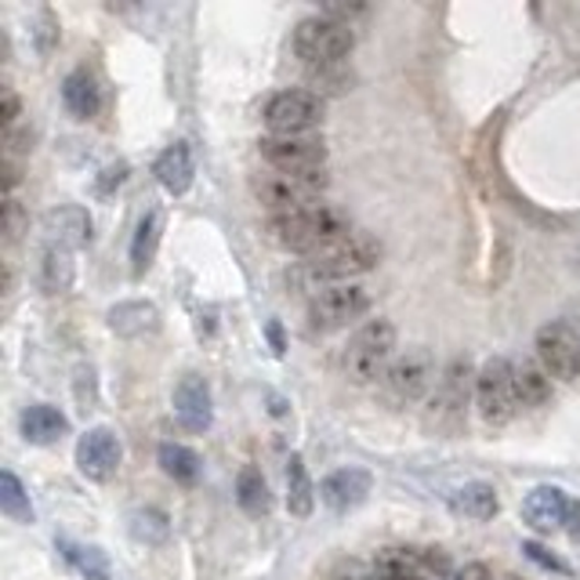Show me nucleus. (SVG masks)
Wrapping results in <instances>:
<instances>
[{"mask_svg":"<svg viewBox=\"0 0 580 580\" xmlns=\"http://www.w3.org/2000/svg\"><path fill=\"white\" fill-rule=\"evenodd\" d=\"M269 338H272V345H276V356H283V338H280V327L276 323L269 327Z\"/></svg>","mask_w":580,"mask_h":580,"instance_id":"nucleus-40","label":"nucleus"},{"mask_svg":"<svg viewBox=\"0 0 580 580\" xmlns=\"http://www.w3.org/2000/svg\"><path fill=\"white\" fill-rule=\"evenodd\" d=\"M152 174H157V182L168 189L171 196H185L189 189H193L196 179V163H193V149L185 146V141H174L157 157L152 163Z\"/></svg>","mask_w":580,"mask_h":580,"instance_id":"nucleus-17","label":"nucleus"},{"mask_svg":"<svg viewBox=\"0 0 580 580\" xmlns=\"http://www.w3.org/2000/svg\"><path fill=\"white\" fill-rule=\"evenodd\" d=\"M570 497L559 487H537L523 497V519L537 534H551V530L566 526V515H570Z\"/></svg>","mask_w":580,"mask_h":580,"instance_id":"nucleus-15","label":"nucleus"},{"mask_svg":"<svg viewBox=\"0 0 580 580\" xmlns=\"http://www.w3.org/2000/svg\"><path fill=\"white\" fill-rule=\"evenodd\" d=\"M265 124H269V132L280 138L312 135L316 127L323 124V99L302 88L276 91L265 102Z\"/></svg>","mask_w":580,"mask_h":580,"instance_id":"nucleus-6","label":"nucleus"},{"mask_svg":"<svg viewBox=\"0 0 580 580\" xmlns=\"http://www.w3.org/2000/svg\"><path fill=\"white\" fill-rule=\"evenodd\" d=\"M258 152L272 171L291 174V179L305 182H327V146L316 135H294L280 138L269 135L258 141Z\"/></svg>","mask_w":580,"mask_h":580,"instance_id":"nucleus-4","label":"nucleus"},{"mask_svg":"<svg viewBox=\"0 0 580 580\" xmlns=\"http://www.w3.org/2000/svg\"><path fill=\"white\" fill-rule=\"evenodd\" d=\"M58 548H62L66 559L77 566L80 577L110 580V562H105V555L99 548H84V544H73V541H58Z\"/></svg>","mask_w":580,"mask_h":580,"instance_id":"nucleus-31","label":"nucleus"},{"mask_svg":"<svg viewBox=\"0 0 580 580\" xmlns=\"http://www.w3.org/2000/svg\"><path fill=\"white\" fill-rule=\"evenodd\" d=\"M537 360L548 377L577 382L580 377V334L566 323H544L537 330Z\"/></svg>","mask_w":580,"mask_h":580,"instance_id":"nucleus-10","label":"nucleus"},{"mask_svg":"<svg viewBox=\"0 0 580 580\" xmlns=\"http://www.w3.org/2000/svg\"><path fill=\"white\" fill-rule=\"evenodd\" d=\"M62 105L77 116V121H91L102 105V91H99V84H94V77L84 73V69L69 73L62 80Z\"/></svg>","mask_w":580,"mask_h":580,"instance_id":"nucleus-22","label":"nucleus"},{"mask_svg":"<svg viewBox=\"0 0 580 580\" xmlns=\"http://www.w3.org/2000/svg\"><path fill=\"white\" fill-rule=\"evenodd\" d=\"M476 407H479V418L493 424V429H504V424L515 418V410H519L515 366L508 360L497 356L476 374Z\"/></svg>","mask_w":580,"mask_h":580,"instance_id":"nucleus-7","label":"nucleus"},{"mask_svg":"<svg viewBox=\"0 0 580 580\" xmlns=\"http://www.w3.org/2000/svg\"><path fill=\"white\" fill-rule=\"evenodd\" d=\"M352 47H356L352 26L330 15H309L298 22V30H294V55L312 69L341 66L352 55Z\"/></svg>","mask_w":580,"mask_h":580,"instance_id":"nucleus-3","label":"nucleus"},{"mask_svg":"<svg viewBox=\"0 0 580 580\" xmlns=\"http://www.w3.org/2000/svg\"><path fill=\"white\" fill-rule=\"evenodd\" d=\"M110 330L121 338H146L160 330V309L152 302H121L110 309Z\"/></svg>","mask_w":580,"mask_h":580,"instance_id":"nucleus-20","label":"nucleus"},{"mask_svg":"<svg viewBox=\"0 0 580 580\" xmlns=\"http://www.w3.org/2000/svg\"><path fill=\"white\" fill-rule=\"evenodd\" d=\"M44 229L52 232L55 247H66V251H77V247H88L94 236V221L84 207L69 204L58 211H47L44 215Z\"/></svg>","mask_w":580,"mask_h":580,"instance_id":"nucleus-16","label":"nucleus"},{"mask_svg":"<svg viewBox=\"0 0 580 580\" xmlns=\"http://www.w3.org/2000/svg\"><path fill=\"white\" fill-rule=\"evenodd\" d=\"M0 121H4V132H15L19 127V116H22V102H19V94L15 88H0Z\"/></svg>","mask_w":580,"mask_h":580,"instance_id":"nucleus-36","label":"nucleus"},{"mask_svg":"<svg viewBox=\"0 0 580 580\" xmlns=\"http://www.w3.org/2000/svg\"><path fill=\"white\" fill-rule=\"evenodd\" d=\"M382 262V243L371 240L363 232H352L345 240L330 243L327 251L312 254L309 262L302 265V276L312 283H330V287H341V283L363 276Z\"/></svg>","mask_w":580,"mask_h":580,"instance_id":"nucleus-2","label":"nucleus"},{"mask_svg":"<svg viewBox=\"0 0 580 580\" xmlns=\"http://www.w3.org/2000/svg\"><path fill=\"white\" fill-rule=\"evenodd\" d=\"M450 508H454L457 515H465V519L487 523V519L497 515L501 501H497V490L490 487V482H465V487H457L454 493H450Z\"/></svg>","mask_w":580,"mask_h":580,"instance_id":"nucleus-21","label":"nucleus"},{"mask_svg":"<svg viewBox=\"0 0 580 580\" xmlns=\"http://www.w3.org/2000/svg\"><path fill=\"white\" fill-rule=\"evenodd\" d=\"M421 570L424 580H454V562L443 548H421Z\"/></svg>","mask_w":580,"mask_h":580,"instance_id":"nucleus-33","label":"nucleus"},{"mask_svg":"<svg viewBox=\"0 0 580 580\" xmlns=\"http://www.w3.org/2000/svg\"><path fill=\"white\" fill-rule=\"evenodd\" d=\"M515 396L519 407H544L551 399V377L541 363H519L515 366Z\"/></svg>","mask_w":580,"mask_h":580,"instance_id":"nucleus-26","label":"nucleus"},{"mask_svg":"<svg viewBox=\"0 0 580 580\" xmlns=\"http://www.w3.org/2000/svg\"><path fill=\"white\" fill-rule=\"evenodd\" d=\"M352 236L349 218L334 207H309L298 211V215H283V218H269V240L283 247L291 254H319L327 251L330 243Z\"/></svg>","mask_w":580,"mask_h":580,"instance_id":"nucleus-1","label":"nucleus"},{"mask_svg":"<svg viewBox=\"0 0 580 580\" xmlns=\"http://www.w3.org/2000/svg\"><path fill=\"white\" fill-rule=\"evenodd\" d=\"M493 580H519V577H512V573H504V577H493Z\"/></svg>","mask_w":580,"mask_h":580,"instance_id":"nucleus-41","label":"nucleus"},{"mask_svg":"<svg viewBox=\"0 0 580 580\" xmlns=\"http://www.w3.org/2000/svg\"><path fill=\"white\" fill-rule=\"evenodd\" d=\"M174 418L185 432H207L215 424V399H211V388L200 374H185L179 388H174Z\"/></svg>","mask_w":580,"mask_h":580,"instance_id":"nucleus-13","label":"nucleus"},{"mask_svg":"<svg viewBox=\"0 0 580 580\" xmlns=\"http://www.w3.org/2000/svg\"><path fill=\"white\" fill-rule=\"evenodd\" d=\"M454 580H493V573H490V566L468 562V566H460V570L454 573Z\"/></svg>","mask_w":580,"mask_h":580,"instance_id":"nucleus-38","label":"nucleus"},{"mask_svg":"<svg viewBox=\"0 0 580 580\" xmlns=\"http://www.w3.org/2000/svg\"><path fill=\"white\" fill-rule=\"evenodd\" d=\"M371 487H374L371 471L338 468V471H330L323 482H319V501H323L330 512H349V508H356V504L366 501Z\"/></svg>","mask_w":580,"mask_h":580,"instance_id":"nucleus-14","label":"nucleus"},{"mask_svg":"<svg viewBox=\"0 0 580 580\" xmlns=\"http://www.w3.org/2000/svg\"><path fill=\"white\" fill-rule=\"evenodd\" d=\"M566 534L573 541H580V501L570 504V515H566Z\"/></svg>","mask_w":580,"mask_h":580,"instance_id":"nucleus-39","label":"nucleus"},{"mask_svg":"<svg viewBox=\"0 0 580 580\" xmlns=\"http://www.w3.org/2000/svg\"><path fill=\"white\" fill-rule=\"evenodd\" d=\"M124 460V446L110 429H88L77 443V468L84 471L91 482H105L116 476Z\"/></svg>","mask_w":580,"mask_h":580,"instance_id":"nucleus-12","label":"nucleus"},{"mask_svg":"<svg viewBox=\"0 0 580 580\" xmlns=\"http://www.w3.org/2000/svg\"><path fill=\"white\" fill-rule=\"evenodd\" d=\"M523 551H526V559H534L537 566H544V570H555V573H570V566H566L562 559H555V555L548 548H541L537 541H526L523 544Z\"/></svg>","mask_w":580,"mask_h":580,"instance_id":"nucleus-37","label":"nucleus"},{"mask_svg":"<svg viewBox=\"0 0 580 580\" xmlns=\"http://www.w3.org/2000/svg\"><path fill=\"white\" fill-rule=\"evenodd\" d=\"M236 501H240L247 515H269L272 493H269V482L262 479V471L258 468L240 471V479H236Z\"/></svg>","mask_w":580,"mask_h":580,"instance_id":"nucleus-28","label":"nucleus"},{"mask_svg":"<svg viewBox=\"0 0 580 580\" xmlns=\"http://www.w3.org/2000/svg\"><path fill=\"white\" fill-rule=\"evenodd\" d=\"M396 352V327L388 319H371L352 334L345 349V377L356 385H371L385 374Z\"/></svg>","mask_w":580,"mask_h":580,"instance_id":"nucleus-5","label":"nucleus"},{"mask_svg":"<svg viewBox=\"0 0 580 580\" xmlns=\"http://www.w3.org/2000/svg\"><path fill=\"white\" fill-rule=\"evenodd\" d=\"M41 287L47 294H62L73 287V251L66 247H47L44 262H41Z\"/></svg>","mask_w":580,"mask_h":580,"instance_id":"nucleus-27","label":"nucleus"},{"mask_svg":"<svg viewBox=\"0 0 580 580\" xmlns=\"http://www.w3.org/2000/svg\"><path fill=\"white\" fill-rule=\"evenodd\" d=\"M352 580H366V577H352Z\"/></svg>","mask_w":580,"mask_h":580,"instance_id":"nucleus-42","label":"nucleus"},{"mask_svg":"<svg viewBox=\"0 0 580 580\" xmlns=\"http://www.w3.org/2000/svg\"><path fill=\"white\" fill-rule=\"evenodd\" d=\"M251 189H254L258 204L272 211V218H283V215H298V211L319 207L316 196L323 193L327 182H305V179H291V174L269 171V174H258Z\"/></svg>","mask_w":580,"mask_h":580,"instance_id":"nucleus-8","label":"nucleus"},{"mask_svg":"<svg viewBox=\"0 0 580 580\" xmlns=\"http://www.w3.org/2000/svg\"><path fill=\"white\" fill-rule=\"evenodd\" d=\"M312 504H316V487L309 479V468H305L302 454H291L287 460V508L291 515H312Z\"/></svg>","mask_w":580,"mask_h":580,"instance_id":"nucleus-25","label":"nucleus"},{"mask_svg":"<svg viewBox=\"0 0 580 580\" xmlns=\"http://www.w3.org/2000/svg\"><path fill=\"white\" fill-rule=\"evenodd\" d=\"M19 429H22V440H26V443L52 446V443H58L69 432V421H66L62 410L52 407V402H33V407L22 410Z\"/></svg>","mask_w":580,"mask_h":580,"instance_id":"nucleus-18","label":"nucleus"},{"mask_svg":"<svg viewBox=\"0 0 580 580\" xmlns=\"http://www.w3.org/2000/svg\"><path fill=\"white\" fill-rule=\"evenodd\" d=\"M26 225H30V218H26V211H22V204L15 196H4V240L8 243H15L22 232H26Z\"/></svg>","mask_w":580,"mask_h":580,"instance_id":"nucleus-34","label":"nucleus"},{"mask_svg":"<svg viewBox=\"0 0 580 580\" xmlns=\"http://www.w3.org/2000/svg\"><path fill=\"white\" fill-rule=\"evenodd\" d=\"M132 537L141 544H163L171 537V523L160 508H138L132 515Z\"/></svg>","mask_w":580,"mask_h":580,"instance_id":"nucleus-32","label":"nucleus"},{"mask_svg":"<svg viewBox=\"0 0 580 580\" xmlns=\"http://www.w3.org/2000/svg\"><path fill=\"white\" fill-rule=\"evenodd\" d=\"M157 457H160V468L168 471L174 482H196L200 479V457H196V450H189L182 443H163Z\"/></svg>","mask_w":580,"mask_h":580,"instance_id":"nucleus-29","label":"nucleus"},{"mask_svg":"<svg viewBox=\"0 0 580 580\" xmlns=\"http://www.w3.org/2000/svg\"><path fill=\"white\" fill-rule=\"evenodd\" d=\"M0 512H4L8 519H15V523H33L30 493L22 490V482L11 468L0 471Z\"/></svg>","mask_w":580,"mask_h":580,"instance_id":"nucleus-30","label":"nucleus"},{"mask_svg":"<svg viewBox=\"0 0 580 580\" xmlns=\"http://www.w3.org/2000/svg\"><path fill=\"white\" fill-rule=\"evenodd\" d=\"M374 580H424L421 548H385V551H377Z\"/></svg>","mask_w":580,"mask_h":580,"instance_id":"nucleus-24","label":"nucleus"},{"mask_svg":"<svg viewBox=\"0 0 580 580\" xmlns=\"http://www.w3.org/2000/svg\"><path fill=\"white\" fill-rule=\"evenodd\" d=\"M160 236H163V215L160 211H146L135 229V240H132V272L135 276H146L152 258H157V247H160Z\"/></svg>","mask_w":580,"mask_h":580,"instance_id":"nucleus-23","label":"nucleus"},{"mask_svg":"<svg viewBox=\"0 0 580 580\" xmlns=\"http://www.w3.org/2000/svg\"><path fill=\"white\" fill-rule=\"evenodd\" d=\"M371 309V294L360 283H341V287H323L309 305V323L312 330H338L349 327Z\"/></svg>","mask_w":580,"mask_h":580,"instance_id":"nucleus-9","label":"nucleus"},{"mask_svg":"<svg viewBox=\"0 0 580 580\" xmlns=\"http://www.w3.org/2000/svg\"><path fill=\"white\" fill-rule=\"evenodd\" d=\"M468 388H471V366L465 360H454L440 374V385H435V413L440 418H460L468 402Z\"/></svg>","mask_w":580,"mask_h":580,"instance_id":"nucleus-19","label":"nucleus"},{"mask_svg":"<svg viewBox=\"0 0 580 580\" xmlns=\"http://www.w3.org/2000/svg\"><path fill=\"white\" fill-rule=\"evenodd\" d=\"M127 163H110L102 174H99V182H94V189H99V196H113L116 189H121L124 182H127Z\"/></svg>","mask_w":580,"mask_h":580,"instance_id":"nucleus-35","label":"nucleus"},{"mask_svg":"<svg viewBox=\"0 0 580 580\" xmlns=\"http://www.w3.org/2000/svg\"><path fill=\"white\" fill-rule=\"evenodd\" d=\"M388 393L396 399H421L432 393V385H440V371L429 349H410L407 356H399L385 374Z\"/></svg>","mask_w":580,"mask_h":580,"instance_id":"nucleus-11","label":"nucleus"}]
</instances>
